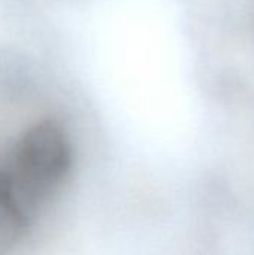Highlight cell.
I'll use <instances>...</instances> for the list:
<instances>
[{"instance_id": "1", "label": "cell", "mask_w": 254, "mask_h": 255, "mask_svg": "<svg viewBox=\"0 0 254 255\" xmlns=\"http://www.w3.org/2000/svg\"><path fill=\"white\" fill-rule=\"evenodd\" d=\"M72 167L73 146L67 133L57 121L42 120L16 142L7 173L30 211L58 193Z\"/></svg>"}, {"instance_id": "2", "label": "cell", "mask_w": 254, "mask_h": 255, "mask_svg": "<svg viewBox=\"0 0 254 255\" xmlns=\"http://www.w3.org/2000/svg\"><path fill=\"white\" fill-rule=\"evenodd\" d=\"M30 227V211L19 199L7 172H0V253L22 241Z\"/></svg>"}]
</instances>
